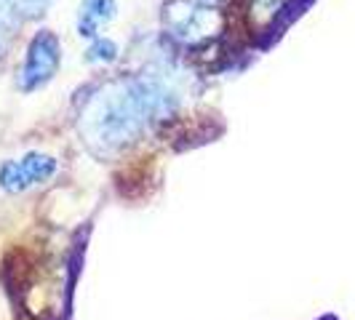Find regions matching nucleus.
<instances>
[{"label": "nucleus", "mask_w": 355, "mask_h": 320, "mask_svg": "<svg viewBox=\"0 0 355 320\" xmlns=\"http://www.w3.org/2000/svg\"><path fill=\"white\" fill-rule=\"evenodd\" d=\"M59 62H62V46H59L56 35L49 33V30H40L30 40L27 59H24V67H21V75H19V86L24 91L46 86L59 70Z\"/></svg>", "instance_id": "2"}, {"label": "nucleus", "mask_w": 355, "mask_h": 320, "mask_svg": "<svg viewBox=\"0 0 355 320\" xmlns=\"http://www.w3.org/2000/svg\"><path fill=\"white\" fill-rule=\"evenodd\" d=\"M115 56H118V46H115L112 40H102V37H96L94 46L86 51V59H89V62H112Z\"/></svg>", "instance_id": "5"}, {"label": "nucleus", "mask_w": 355, "mask_h": 320, "mask_svg": "<svg viewBox=\"0 0 355 320\" xmlns=\"http://www.w3.org/2000/svg\"><path fill=\"white\" fill-rule=\"evenodd\" d=\"M49 3H51V0H19L17 8L24 17H37V14H43V11L49 8Z\"/></svg>", "instance_id": "6"}, {"label": "nucleus", "mask_w": 355, "mask_h": 320, "mask_svg": "<svg viewBox=\"0 0 355 320\" xmlns=\"http://www.w3.org/2000/svg\"><path fill=\"white\" fill-rule=\"evenodd\" d=\"M115 19V3L112 0H83L78 11V33L83 37H96L99 27Z\"/></svg>", "instance_id": "4"}, {"label": "nucleus", "mask_w": 355, "mask_h": 320, "mask_svg": "<svg viewBox=\"0 0 355 320\" xmlns=\"http://www.w3.org/2000/svg\"><path fill=\"white\" fill-rule=\"evenodd\" d=\"M171 107H174L171 91H166L158 83H147V80L121 83L91 102L80 121V131H86L94 150L110 152L134 142L144 125L158 115H166Z\"/></svg>", "instance_id": "1"}, {"label": "nucleus", "mask_w": 355, "mask_h": 320, "mask_svg": "<svg viewBox=\"0 0 355 320\" xmlns=\"http://www.w3.org/2000/svg\"><path fill=\"white\" fill-rule=\"evenodd\" d=\"M56 160L43 152H27L21 160H6L0 166V187L6 193H24L35 184H43L56 174Z\"/></svg>", "instance_id": "3"}]
</instances>
